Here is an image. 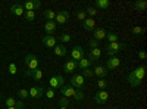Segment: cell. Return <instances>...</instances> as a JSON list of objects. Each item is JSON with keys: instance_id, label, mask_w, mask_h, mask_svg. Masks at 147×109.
<instances>
[{"instance_id": "e575fe53", "label": "cell", "mask_w": 147, "mask_h": 109, "mask_svg": "<svg viewBox=\"0 0 147 109\" xmlns=\"http://www.w3.org/2000/svg\"><path fill=\"white\" fill-rule=\"evenodd\" d=\"M132 34H134V35H141V34H144V28H143V27H138V25L134 27V28H132Z\"/></svg>"}, {"instance_id": "ba28073f", "label": "cell", "mask_w": 147, "mask_h": 109, "mask_svg": "<svg viewBox=\"0 0 147 109\" xmlns=\"http://www.w3.org/2000/svg\"><path fill=\"white\" fill-rule=\"evenodd\" d=\"M121 65V59L118 56H109V59L106 60V69H116Z\"/></svg>"}, {"instance_id": "8fae6325", "label": "cell", "mask_w": 147, "mask_h": 109, "mask_svg": "<svg viewBox=\"0 0 147 109\" xmlns=\"http://www.w3.org/2000/svg\"><path fill=\"white\" fill-rule=\"evenodd\" d=\"M56 22L57 24H66L68 19H69V12L68 10H59L56 12Z\"/></svg>"}, {"instance_id": "cb8c5ba5", "label": "cell", "mask_w": 147, "mask_h": 109, "mask_svg": "<svg viewBox=\"0 0 147 109\" xmlns=\"http://www.w3.org/2000/svg\"><path fill=\"white\" fill-rule=\"evenodd\" d=\"M134 9H136L137 12H144L147 9V2L146 0H138V2L134 3Z\"/></svg>"}, {"instance_id": "74e56055", "label": "cell", "mask_w": 147, "mask_h": 109, "mask_svg": "<svg viewBox=\"0 0 147 109\" xmlns=\"http://www.w3.org/2000/svg\"><path fill=\"white\" fill-rule=\"evenodd\" d=\"M16 72H18V68H16V65H15L13 62H10V64H9V74L15 75Z\"/></svg>"}, {"instance_id": "5bb4252c", "label": "cell", "mask_w": 147, "mask_h": 109, "mask_svg": "<svg viewBox=\"0 0 147 109\" xmlns=\"http://www.w3.org/2000/svg\"><path fill=\"white\" fill-rule=\"evenodd\" d=\"M53 53H55L56 56L65 58L66 53H68V47H66L65 44H56V46L53 47Z\"/></svg>"}, {"instance_id": "f1b7e54d", "label": "cell", "mask_w": 147, "mask_h": 109, "mask_svg": "<svg viewBox=\"0 0 147 109\" xmlns=\"http://www.w3.org/2000/svg\"><path fill=\"white\" fill-rule=\"evenodd\" d=\"M59 40L62 41V43H69V41L72 40V37H71V34L63 32V34H60V35H59Z\"/></svg>"}, {"instance_id": "2e32d148", "label": "cell", "mask_w": 147, "mask_h": 109, "mask_svg": "<svg viewBox=\"0 0 147 109\" xmlns=\"http://www.w3.org/2000/svg\"><path fill=\"white\" fill-rule=\"evenodd\" d=\"M24 10H35V9H40L41 7V3L38 0H32V2H25L22 5Z\"/></svg>"}, {"instance_id": "f35d334b", "label": "cell", "mask_w": 147, "mask_h": 109, "mask_svg": "<svg viewBox=\"0 0 147 109\" xmlns=\"http://www.w3.org/2000/svg\"><path fill=\"white\" fill-rule=\"evenodd\" d=\"M99 43H100V41H97V40H94V39L91 37V39H90V41H88L90 49H97V47H99Z\"/></svg>"}, {"instance_id": "e0dca14e", "label": "cell", "mask_w": 147, "mask_h": 109, "mask_svg": "<svg viewBox=\"0 0 147 109\" xmlns=\"http://www.w3.org/2000/svg\"><path fill=\"white\" fill-rule=\"evenodd\" d=\"M12 14H13L15 16H22L24 14H25V10H24V7H22V5L21 3H13L10 6V9H9Z\"/></svg>"}, {"instance_id": "7bdbcfd3", "label": "cell", "mask_w": 147, "mask_h": 109, "mask_svg": "<svg viewBox=\"0 0 147 109\" xmlns=\"http://www.w3.org/2000/svg\"><path fill=\"white\" fill-rule=\"evenodd\" d=\"M138 58H140V59H143V60H144V59H146V58H147V53H146V52H144V50H138Z\"/></svg>"}, {"instance_id": "9a60e30c", "label": "cell", "mask_w": 147, "mask_h": 109, "mask_svg": "<svg viewBox=\"0 0 147 109\" xmlns=\"http://www.w3.org/2000/svg\"><path fill=\"white\" fill-rule=\"evenodd\" d=\"M25 75H27V77H31V78L35 80V81H40V80L43 78V71H41L40 68H37V69H34V71H27Z\"/></svg>"}, {"instance_id": "4dcf8cb0", "label": "cell", "mask_w": 147, "mask_h": 109, "mask_svg": "<svg viewBox=\"0 0 147 109\" xmlns=\"http://www.w3.org/2000/svg\"><path fill=\"white\" fill-rule=\"evenodd\" d=\"M74 99L77 102H81L84 99V91L82 90H75V94H74Z\"/></svg>"}, {"instance_id": "30bf717a", "label": "cell", "mask_w": 147, "mask_h": 109, "mask_svg": "<svg viewBox=\"0 0 147 109\" xmlns=\"http://www.w3.org/2000/svg\"><path fill=\"white\" fill-rule=\"evenodd\" d=\"M28 94H30V97L32 99H40L44 96V89L43 87H31L28 90Z\"/></svg>"}, {"instance_id": "6da1fadb", "label": "cell", "mask_w": 147, "mask_h": 109, "mask_svg": "<svg viewBox=\"0 0 147 109\" xmlns=\"http://www.w3.org/2000/svg\"><path fill=\"white\" fill-rule=\"evenodd\" d=\"M144 74H146V66H138L127 75V81L132 87H138L143 81V78H144Z\"/></svg>"}, {"instance_id": "4316f807", "label": "cell", "mask_w": 147, "mask_h": 109, "mask_svg": "<svg viewBox=\"0 0 147 109\" xmlns=\"http://www.w3.org/2000/svg\"><path fill=\"white\" fill-rule=\"evenodd\" d=\"M118 39H119V35H118L116 32H107V34H106V40H107L109 43H116Z\"/></svg>"}, {"instance_id": "d6a6232c", "label": "cell", "mask_w": 147, "mask_h": 109, "mask_svg": "<svg viewBox=\"0 0 147 109\" xmlns=\"http://www.w3.org/2000/svg\"><path fill=\"white\" fill-rule=\"evenodd\" d=\"M44 96L47 99H53L55 96H56V91L53 89H49V90H44Z\"/></svg>"}, {"instance_id": "484cf974", "label": "cell", "mask_w": 147, "mask_h": 109, "mask_svg": "<svg viewBox=\"0 0 147 109\" xmlns=\"http://www.w3.org/2000/svg\"><path fill=\"white\" fill-rule=\"evenodd\" d=\"M43 15H44V18H46L47 21H55V18H56V12L52 10V9H46V10L43 12Z\"/></svg>"}, {"instance_id": "8992f818", "label": "cell", "mask_w": 147, "mask_h": 109, "mask_svg": "<svg viewBox=\"0 0 147 109\" xmlns=\"http://www.w3.org/2000/svg\"><path fill=\"white\" fill-rule=\"evenodd\" d=\"M107 100H109V93L106 90H99L94 94V102L97 105H105Z\"/></svg>"}, {"instance_id": "ac0fdd59", "label": "cell", "mask_w": 147, "mask_h": 109, "mask_svg": "<svg viewBox=\"0 0 147 109\" xmlns=\"http://www.w3.org/2000/svg\"><path fill=\"white\" fill-rule=\"evenodd\" d=\"M82 22H84L82 27H84L85 31H94L96 30V21L93 18H85Z\"/></svg>"}, {"instance_id": "7402d4cb", "label": "cell", "mask_w": 147, "mask_h": 109, "mask_svg": "<svg viewBox=\"0 0 147 109\" xmlns=\"http://www.w3.org/2000/svg\"><path fill=\"white\" fill-rule=\"evenodd\" d=\"M93 72H94V75L100 77V78H105V77L107 75V69H106L105 66H102V65H97V66L93 69Z\"/></svg>"}, {"instance_id": "d4e9b609", "label": "cell", "mask_w": 147, "mask_h": 109, "mask_svg": "<svg viewBox=\"0 0 147 109\" xmlns=\"http://www.w3.org/2000/svg\"><path fill=\"white\" fill-rule=\"evenodd\" d=\"M78 64V69H87V68H90V65H91V60L90 59H87V58H82L80 62H77Z\"/></svg>"}, {"instance_id": "f6af8a7d", "label": "cell", "mask_w": 147, "mask_h": 109, "mask_svg": "<svg viewBox=\"0 0 147 109\" xmlns=\"http://www.w3.org/2000/svg\"><path fill=\"white\" fill-rule=\"evenodd\" d=\"M7 109H16V108H15V106H12V108H7Z\"/></svg>"}, {"instance_id": "bcb514c9", "label": "cell", "mask_w": 147, "mask_h": 109, "mask_svg": "<svg viewBox=\"0 0 147 109\" xmlns=\"http://www.w3.org/2000/svg\"><path fill=\"white\" fill-rule=\"evenodd\" d=\"M113 109H118V108H113Z\"/></svg>"}, {"instance_id": "277c9868", "label": "cell", "mask_w": 147, "mask_h": 109, "mask_svg": "<svg viewBox=\"0 0 147 109\" xmlns=\"http://www.w3.org/2000/svg\"><path fill=\"white\" fill-rule=\"evenodd\" d=\"M49 86H50V89L53 90H60L63 86H65V78L62 75H53L50 80H49Z\"/></svg>"}, {"instance_id": "ab89813d", "label": "cell", "mask_w": 147, "mask_h": 109, "mask_svg": "<svg viewBox=\"0 0 147 109\" xmlns=\"http://www.w3.org/2000/svg\"><path fill=\"white\" fill-rule=\"evenodd\" d=\"M77 18H78L80 21H84L85 18H87V14H85V10H78V12H77Z\"/></svg>"}, {"instance_id": "8d00e7d4", "label": "cell", "mask_w": 147, "mask_h": 109, "mask_svg": "<svg viewBox=\"0 0 147 109\" xmlns=\"http://www.w3.org/2000/svg\"><path fill=\"white\" fill-rule=\"evenodd\" d=\"M18 96L21 99H27V97H30V94H28V90H25V89H21L19 91H18Z\"/></svg>"}, {"instance_id": "7c38bea8", "label": "cell", "mask_w": 147, "mask_h": 109, "mask_svg": "<svg viewBox=\"0 0 147 109\" xmlns=\"http://www.w3.org/2000/svg\"><path fill=\"white\" fill-rule=\"evenodd\" d=\"M44 32H46V35H55L56 34V22L55 21H46Z\"/></svg>"}, {"instance_id": "5b68a950", "label": "cell", "mask_w": 147, "mask_h": 109, "mask_svg": "<svg viewBox=\"0 0 147 109\" xmlns=\"http://www.w3.org/2000/svg\"><path fill=\"white\" fill-rule=\"evenodd\" d=\"M24 62H25V65H27V68L30 71H34V69L38 68V59H37V56H34V55H27L25 59H24Z\"/></svg>"}, {"instance_id": "f546056e", "label": "cell", "mask_w": 147, "mask_h": 109, "mask_svg": "<svg viewBox=\"0 0 147 109\" xmlns=\"http://www.w3.org/2000/svg\"><path fill=\"white\" fill-rule=\"evenodd\" d=\"M81 75L84 78H91V77H94V72H93L91 68H87V69H82V74Z\"/></svg>"}, {"instance_id": "d6986e66", "label": "cell", "mask_w": 147, "mask_h": 109, "mask_svg": "<svg viewBox=\"0 0 147 109\" xmlns=\"http://www.w3.org/2000/svg\"><path fill=\"white\" fill-rule=\"evenodd\" d=\"M106 30H103V28H96L94 31H93V39L94 40H97V41H102V40H105L106 39Z\"/></svg>"}, {"instance_id": "1f68e13d", "label": "cell", "mask_w": 147, "mask_h": 109, "mask_svg": "<svg viewBox=\"0 0 147 109\" xmlns=\"http://www.w3.org/2000/svg\"><path fill=\"white\" fill-rule=\"evenodd\" d=\"M97 86H99L100 90H106V87L109 86V84H107V81H106L105 78H100L99 81H97Z\"/></svg>"}, {"instance_id": "83f0119b", "label": "cell", "mask_w": 147, "mask_h": 109, "mask_svg": "<svg viewBox=\"0 0 147 109\" xmlns=\"http://www.w3.org/2000/svg\"><path fill=\"white\" fill-rule=\"evenodd\" d=\"M24 16H25V19H27L28 22H32V21L35 19V12H34V10H25Z\"/></svg>"}, {"instance_id": "9c48e42d", "label": "cell", "mask_w": 147, "mask_h": 109, "mask_svg": "<svg viewBox=\"0 0 147 109\" xmlns=\"http://www.w3.org/2000/svg\"><path fill=\"white\" fill-rule=\"evenodd\" d=\"M63 69H65L66 74H74V72L78 69V64L75 62V60H72V59H68L65 62V65H63Z\"/></svg>"}, {"instance_id": "836d02e7", "label": "cell", "mask_w": 147, "mask_h": 109, "mask_svg": "<svg viewBox=\"0 0 147 109\" xmlns=\"http://www.w3.org/2000/svg\"><path fill=\"white\" fill-rule=\"evenodd\" d=\"M85 14H88V15H90V18H93V16H96V15H97V9H96V7H93V6H88V7H87V10H85Z\"/></svg>"}, {"instance_id": "b9f144b4", "label": "cell", "mask_w": 147, "mask_h": 109, "mask_svg": "<svg viewBox=\"0 0 147 109\" xmlns=\"http://www.w3.org/2000/svg\"><path fill=\"white\" fill-rule=\"evenodd\" d=\"M15 108H16V109H24V108H25V103H24L22 100H16V105H15Z\"/></svg>"}, {"instance_id": "4fadbf2b", "label": "cell", "mask_w": 147, "mask_h": 109, "mask_svg": "<svg viewBox=\"0 0 147 109\" xmlns=\"http://www.w3.org/2000/svg\"><path fill=\"white\" fill-rule=\"evenodd\" d=\"M60 93H62L63 97L69 99V97H74V94H75V89H74L71 84H65V86L60 89Z\"/></svg>"}, {"instance_id": "d590c367", "label": "cell", "mask_w": 147, "mask_h": 109, "mask_svg": "<svg viewBox=\"0 0 147 109\" xmlns=\"http://www.w3.org/2000/svg\"><path fill=\"white\" fill-rule=\"evenodd\" d=\"M5 103H6L7 108H12V106L16 105V100H15L13 97H6V99H5Z\"/></svg>"}, {"instance_id": "ee69618b", "label": "cell", "mask_w": 147, "mask_h": 109, "mask_svg": "<svg viewBox=\"0 0 147 109\" xmlns=\"http://www.w3.org/2000/svg\"><path fill=\"white\" fill-rule=\"evenodd\" d=\"M59 109H68V106H60Z\"/></svg>"}, {"instance_id": "7a4b0ae2", "label": "cell", "mask_w": 147, "mask_h": 109, "mask_svg": "<svg viewBox=\"0 0 147 109\" xmlns=\"http://www.w3.org/2000/svg\"><path fill=\"white\" fill-rule=\"evenodd\" d=\"M125 49H127V44H125V43H119V41H116V43H109V44H107V49H106V53H107L109 56H116L119 52L125 50Z\"/></svg>"}, {"instance_id": "3957f363", "label": "cell", "mask_w": 147, "mask_h": 109, "mask_svg": "<svg viewBox=\"0 0 147 109\" xmlns=\"http://www.w3.org/2000/svg\"><path fill=\"white\" fill-rule=\"evenodd\" d=\"M69 84H71V86L75 89V90H82L84 86H85V78H84L81 74H74V75L71 77Z\"/></svg>"}, {"instance_id": "44dd1931", "label": "cell", "mask_w": 147, "mask_h": 109, "mask_svg": "<svg viewBox=\"0 0 147 109\" xmlns=\"http://www.w3.org/2000/svg\"><path fill=\"white\" fill-rule=\"evenodd\" d=\"M102 58V50L97 47V49H90V52H88V59L91 60H97V59H100Z\"/></svg>"}, {"instance_id": "603a6c76", "label": "cell", "mask_w": 147, "mask_h": 109, "mask_svg": "<svg viewBox=\"0 0 147 109\" xmlns=\"http://www.w3.org/2000/svg\"><path fill=\"white\" fill-rule=\"evenodd\" d=\"M109 6H110L109 0H96V3H94V7H96V9H102V10L107 9Z\"/></svg>"}, {"instance_id": "52a82bcc", "label": "cell", "mask_w": 147, "mask_h": 109, "mask_svg": "<svg viewBox=\"0 0 147 109\" xmlns=\"http://www.w3.org/2000/svg\"><path fill=\"white\" fill-rule=\"evenodd\" d=\"M84 55H85V52H84V49L81 46H75L71 50V59L75 60V62H80V60L84 58Z\"/></svg>"}, {"instance_id": "60d3db41", "label": "cell", "mask_w": 147, "mask_h": 109, "mask_svg": "<svg viewBox=\"0 0 147 109\" xmlns=\"http://www.w3.org/2000/svg\"><path fill=\"white\" fill-rule=\"evenodd\" d=\"M59 106H69V102H68V99L66 97H62L59 100Z\"/></svg>"}, {"instance_id": "ffe728a7", "label": "cell", "mask_w": 147, "mask_h": 109, "mask_svg": "<svg viewBox=\"0 0 147 109\" xmlns=\"http://www.w3.org/2000/svg\"><path fill=\"white\" fill-rule=\"evenodd\" d=\"M44 47H55L56 46V37L55 35H44V37L41 39Z\"/></svg>"}]
</instances>
